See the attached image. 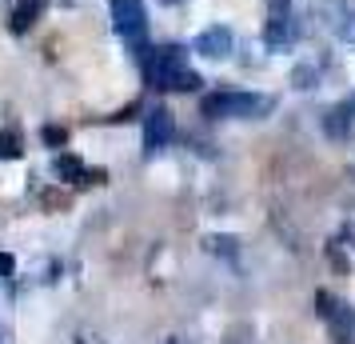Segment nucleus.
I'll return each instance as SVG.
<instances>
[{"label": "nucleus", "instance_id": "423d86ee", "mask_svg": "<svg viewBox=\"0 0 355 344\" xmlns=\"http://www.w3.org/2000/svg\"><path fill=\"white\" fill-rule=\"evenodd\" d=\"M232 49H236V36H232L227 24H211V28H204V33L192 40V52L208 56V60H227Z\"/></svg>", "mask_w": 355, "mask_h": 344}, {"label": "nucleus", "instance_id": "39448f33", "mask_svg": "<svg viewBox=\"0 0 355 344\" xmlns=\"http://www.w3.org/2000/svg\"><path fill=\"white\" fill-rule=\"evenodd\" d=\"M295 44V17L288 8H272V17L263 20V49L268 52H284Z\"/></svg>", "mask_w": 355, "mask_h": 344}, {"label": "nucleus", "instance_id": "ddd939ff", "mask_svg": "<svg viewBox=\"0 0 355 344\" xmlns=\"http://www.w3.org/2000/svg\"><path fill=\"white\" fill-rule=\"evenodd\" d=\"M40 140H44L49 148H64L68 145V129H60V124H44V129H40Z\"/></svg>", "mask_w": 355, "mask_h": 344}, {"label": "nucleus", "instance_id": "1a4fd4ad", "mask_svg": "<svg viewBox=\"0 0 355 344\" xmlns=\"http://www.w3.org/2000/svg\"><path fill=\"white\" fill-rule=\"evenodd\" d=\"M44 8H49V0H12V8H8V28L17 36H24L36 20L44 17Z\"/></svg>", "mask_w": 355, "mask_h": 344}, {"label": "nucleus", "instance_id": "6e6552de", "mask_svg": "<svg viewBox=\"0 0 355 344\" xmlns=\"http://www.w3.org/2000/svg\"><path fill=\"white\" fill-rule=\"evenodd\" d=\"M52 172H56V177H60V181H68V184H88V181H104V172H88V168H84V161L80 156H72V152H60V156H56V161H52Z\"/></svg>", "mask_w": 355, "mask_h": 344}, {"label": "nucleus", "instance_id": "20e7f679", "mask_svg": "<svg viewBox=\"0 0 355 344\" xmlns=\"http://www.w3.org/2000/svg\"><path fill=\"white\" fill-rule=\"evenodd\" d=\"M311 17L320 20V28H327L339 40H347V33H352V24H355V0H320L311 8Z\"/></svg>", "mask_w": 355, "mask_h": 344}, {"label": "nucleus", "instance_id": "f8f14e48", "mask_svg": "<svg viewBox=\"0 0 355 344\" xmlns=\"http://www.w3.org/2000/svg\"><path fill=\"white\" fill-rule=\"evenodd\" d=\"M17 156H20V132L0 129V161H17Z\"/></svg>", "mask_w": 355, "mask_h": 344}, {"label": "nucleus", "instance_id": "9d476101", "mask_svg": "<svg viewBox=\"0 0 355 344\" xmlns=\"http://www.w3.org/2000/svg\"><path fill=\"white\" fill-rule=\"evenodd\" d=\"M323 132H327V136H336V140H343V136L352 132V108H347V104L327 108V113H323Z\"/></svg>", "mask_w": 355, "mask_h": 344}, {"label": "nucleus", "instance_id": "a211bd4d", "mask_svg": "<svg viewBox=\"0 0 355 344\" xmlns=\"http://www.w3.org/2000/svg\"><path fill=\"white\" fill-rule=\"evenodd\" d=\"M168 344H180V341H168Z\"/></svg>", "mask_w": 355, "mask_h": 344}, {"label": "nucleus", "instance_id": "dca6fc26", "mask_svg": "<svg viewBox=\"0 0 355 344\" xmlns=\"http://www.w3.org/2000/svg\"><path fill=\"white\" fill-rule=\"evenodd\" d=\"M272 8H288V0H272Z\"/></svg>", "mask_w": 355, "mask_h": 344}, {"label": "nucleus", "instance_id": "2eb2a0df", "mask_svg": "<svg viewBox=\"0 0 355 344\" xmlns=\"http://www.w3.org/2000/svg\"><path fill=\"white\" fill-rule=\"evenodd\" d=\"M12 272H17V261L8 252H0V280H12Z\"/></svg>", "mask_w": 355, "mask_h": 344}, {"label": "nucleus", "instance_id": "0eeeda50", "mask_svg": "<svg viewBox=\"0 0 355 344\" xmlns=\"http://www.w3.org/2000/svg\"><path fill=\"white\" fill-rule=\"evenodd\" d=\"M172 136H176V120H172V113L164 104H156L144 116V148L148 152H160V148L172 145Z\"/></svg>", "mask_w": 355, "mask_h": 344}, {"label": "nucleus", "instance_id": "f257e3e1", "mask_svg": "<svg viewBox=\"0 0 355 344\" xmlns=\"http://www.w3.org/2000/svg\"><path fill=\"white\" fill-rule=\"evenodd\" d=\"M148 84L152 88H160V92H196L200 88V72L188 65V52L176 49V44H164V49H152L148 56Z\"/></svg>", "mask_w": 355, "mask_h": 344}, {"label": "nucleus", "instance_id": "f03ea898", "mask_svg": "<svg viewBox=\"0 0 355 344\" xmlns=\"http://www.w3.org/2000/svg\"><path fill=\"white\" fill-rule=\"evenodd\" d=\"M275 108L263 92H211L204 97V116H227V120H263Z\"/></svg>", "mask_w": 355, "mask_h": 344}, {"label": "nucleus", "instance_id": "f3484780", "mask_svg": "<svg viewBox=\"0 0 355 344\" xmlns=\"http://www.w3.org/2000/svg\"><path fill=\"white\" fill-rule=\"evenodd\" d=\"M164 4H176V0H164Z\"/></svg>", "mask_w": 355, "mask_h": 344}, {"label": "nucleus", "instance_id": "4468645a", "mask_svg": "<svg viewBox=\"0 0 355 344\" xmlns=\"http://www.w3.org/2000/svg\"><path fill=\"white\" fill-rule=\"evenodd\" d=\"M208 248L211 252H236V240L232 236H208Z\"/></svg>", "mask_w": 355, "mask_h": 344}, {"label": "nucleus", "instance_id": "7ed1b4c3", "mask_svg": "<svg viewBox=\"0 0 355 344\" xmlns=\"http://www.w3.org/2000/svg\"><path fill=\"white\" fill-rule=\"evenodd\" d=\"M112 28L116 36L132 44V49H144L148 40V8L144 0H112Z\"/></svg>", "mask_w": 355, "mask_h": 344}, {"label": "nucleus", "instance_id": "9b49d317", "mask_svg": "<svg viewBox=\"0 0 355 344\" xmlns=\"http://www.w3.org/2000/svg\"><path fill=\"white\" fill-rule=\"evenodd\" d=\"M291 84L300 88V92H307V88H315L320 84V65H295V72H291Z\"/></svg>", "mask_w": 355, "mask_h": 344}]
</instances>
